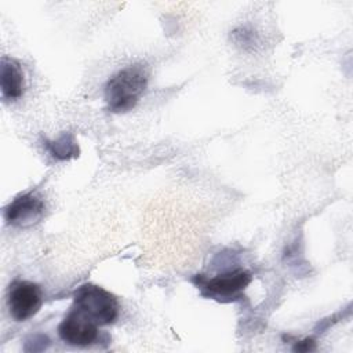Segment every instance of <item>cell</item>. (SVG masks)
I'll list each match as a JSON object with an SVG mask.
<instances>
[{
  "label": "cell",
  "instance_id": "6da1fadb",
  "mask_svg": "<svg viewBox=\"0 0 353 353\" xmlns=\"http://www.w3.org/2000/svg\"><path fill=\"white\" fill-rule=\"evenodd\" d=\"M149 81V70L142 62L120 69L105 85V101L113 113L131 110L143 95Z\"/></svg>",
  "mask_w": 353,
  "mask_h": 353
},
{
  "label": "cell",
  "instance_id": "7a4b0ae2",
  "mask_svg": "<svg viewBox=\"0 0 353 353\" xmlns=\"http://www.w3.org/2000/svg\"><path fill=\"white\" fill-rule=\"evenodd\" d=\"M73 307L99 327L113 324L120 312L117 298L103 287L92 283H85L74 290Z\"/></svg>",
  "mask_w": 353,
  "mask_h": 353
},
{
  "label": "cell",
  "instance_id": "3957f363",
  "mask_svg": "<svg viewBox=\"0 0 353 353\" xmlns=\"http://www.w3.org/2000/svg\"><path fill=\"white\" fill-rule=\"evenodd\" d=\"M251 280L252 276L245 269H234L214 277L197 274L192 279V281L203 291L204 295L216 298L219 301H232L240 296L241 291L247 288Z\"/></svg>",
  "mask_w": 353,
  "mask_h": 353
},
{
  "label": "cell",
  "instance_id": "277c9868",
  "mask_svg": "<svg viewBox=\"0 0 353 353\" xmlns=\"http://www.w3.org/2000/svg\"><path fill=\"white\" fill-rule=\"evenodd\" d=\"M7 305L15 321L32 319L43 305V291L39 284L28 280H15L10 285Z\"/></svg>",
  "mask_w": 353,
  "mask_h": 353
},
{
  "label": "cell",
  "instance_id": "5b68a950",
  "mask_svg": "<svg viewBox=\"0 0 353 353\" xmlns=\"http://www.w3.org/2000/svg\"><path fill=\"white\" fill-rule=\"evenodd\" d=\"M98 327L76 307H70L58 325L59 338L70 346H90L98 339Z\"/></svg>",
  "mask_w": 353,
  "mask_h": 353
},
{
  "label": "cell",
  "instance_id": "8992f818",
  "mask_svg": "<svg viewBox=\"0 0 353 353\" xmlns=\"http://www.w3.org/2000/svg\"><path fill=\"white\" fill-rule=\"evenodd\" d=\"M44 210V201L37 194L23 193L17 196L4 208V219L12 226L28 228L43 218Z\"/></svg>",
  "mask_w": 353,
  "mask_h": 353
},
{
  "label": "cell",
  "instance_id": "52a82bcc",
  "mask_svg": "<svg viewBox=\"0 0 353 353\" xmlns=\"http://www.w3.org/2000/svg\"><path fill=\"white\" fill-rule=\"evenodd\" d=\"M1 94L6 101H17L23 95L25 77L23 72L17 61L8 57L1 58L0 69Z\"/></svg>",
  "mask_w": 353,
  "mask_h": 353
},
{
  "label": "cell",
  "instance_id": "ba28073f",
  "mask_svg": "<svg viewBox=\"0 0 353 353\" xmlns=\"http://www.w3.org/2000/svg\"><path fill=\"white\" fill-rule=\"evenodd\" d=\"M44 146L58 160H69L79 156V145L72 134L65 132L55 141L46 139Z\"/></svg>",
  "mask_w": 353,
  "mask_h": 353
},
{
  "label": "cell",
  "instance_id": "9c48e42d",
  "mask_svg": "<svg viewBox=\"0 0 353 353\" xmlns=\"http://www.w3.org/2000/svg\"><path fill=\"white\" fill-rule=\"evenodd\" d=\"M316 349V342L313 338H305L302 341H296L292 350L295 352H309Z\"/></svg>",
  "mask_w": 353,
  "mask_h": 353
}]
</instances>
